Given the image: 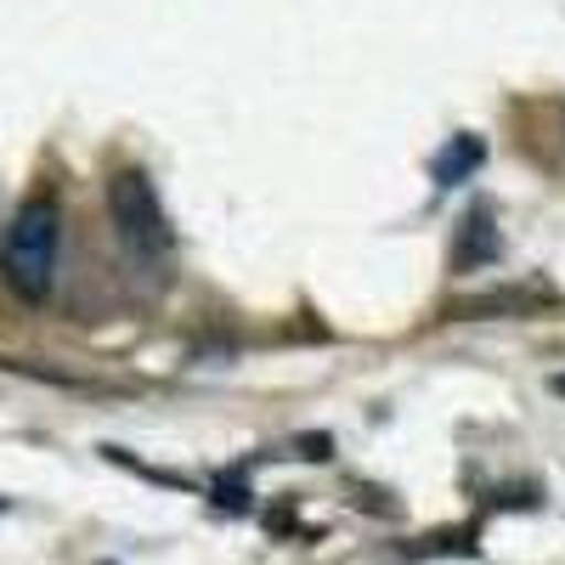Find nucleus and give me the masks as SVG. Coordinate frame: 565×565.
Segmentation results:
<instances>
[{"label": "nucleus", "mask_w": 565, "mask_h": 565, "mask_svg": "<svg viewBox=\"0 0 565 565\" xmlns=\"http://www.w3.org/2000/svg\"><path fill=\"white\" fill-rule=\"evenodd\" d=\"M57 249H63V215L52 199H29L0 244V277L23 306H40L57 282Z\"/></svg>", "instance_id": "1"}, {"label": "nucleus", "mask_w": 565, "mask_h": 565, "mask_svg": "<svg viewBox=\"0 0 565 565\" xmlns=\"http://www.w3.org/2000/svg\"><path fill=\"white\" fill-rule=\"evenodd\" d=\"M108 215H114V232L125 238L130 255H170L175 249V232H170V215L159 204V186L141 175V170H114L108 175Z\"/></svg>", "instance_id": "2"}, {"label": "nucleus", "mask_w": 565, "mask_h": 565, "mask_svg": "<svg viewBox=\"0 0 565 565\" xmlns=\"http://www.w3.org/2000/svg\"><path fill=\"white\" fill-rule=\"evenodd\" d=\"M554 300L548 282H509V289H481V295H458L447 300L452 322H498V317H532Z\"/></svg>", "instance_id": "3"}, {"label": "nucleus", "mask_w": 565, "mask_h": 565, "mask_svg": "<svg viewBox=\"0 0 565 565\" xmlns=\"http://www.w3.org/2000/svg\"><path fill=\"white\" fill-rule=\"evenodd\" d=\"M503 255V238H498V221H492V210H469L463 215V226H458V244H452V271H481V266H492Z\"/></svg>", "instance_id": "4"}, {"label": "nucleus", "mask_w": 565, "mask_h": 565, "mask_svg": "<svg viewBox=\"0 0 565 565\" xmlns=\"http://www.w3.org/2000/svg\"><path fill=\"white\" fill-rule=\"evenodd\" d=\"M481 164H487V141H481V136H452L447 148L430 159V181H436V186H458V181L476 175Z\"/></svg>", "instance_id": "5"}, {"label": "nucleus", "mask_w": 565, "mask_h": 565, "mask_svg": "<svg viewBox=\"0 0 565 565\" xmlns=\"http://www.w3.org/2000/svg\"><path fill=\"white\" fill-rule=\"evenodd\" d=\"M215 509H232V514H244V509H249V492H244L238 481H232V487L221 481V487H215Z\"/></svg>", "instance_id": "6"}, {"label": "nucleus", "mask_w": 565, "mask_h": 565, "mask_svg": "<svg viewBox=\"0 0 565 565\" xmlns=\"http://www.w3.org/2000/svg\"><path fill=\"white\" fill-rule=\"evenodd\" d=\"M300 447H306L300 458H334V436H306Z\"/></svg>", "instance_id": "7"}]
</instances>
